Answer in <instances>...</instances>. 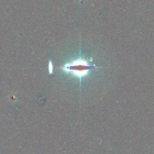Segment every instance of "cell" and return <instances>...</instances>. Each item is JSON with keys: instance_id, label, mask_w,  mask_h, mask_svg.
<instances>
[{"instance_id": "7a4b0ae2", "label": "cell", "mask_w": 154, "mask_h": 154, "mask_svg": "<svg viewBox=\"0 0 154 154\" xmlns=\"http://www.w3.org/2000/svg\"><path fill=\"white\" fill-rule=\"evenodd\" d=\"M49 72L50 74H52L53 73V66L52 62H51V61L49 63Z\"/></svg>"}, {"instance_id": "6da1fadb", "label": "cell", "mask_w": 154, "mask_h": 154, "mask_svg": "<svg viewBox=\"0 0 154 154\" xmlns=\"http://www.w3.org/2000/svg\"><path fill=\"white\" fill-rule=\"evenodd\" d=\"M93 68H95L94 66L90 65L86 60L83 59H78L68 63L61 68L66 73H71L72 75L80 79L87 75L90 70Z\"/></svg>"}]
</instances>
